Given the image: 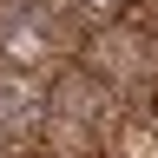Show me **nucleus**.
I'll use <instances>...</instances> for the list:
<instances>
[{
  "label": "nucleus",
  "mask_w": 158,
  "mask_h": 158,
  "mask_svg": "<svg viewBox=\"0 0 158 158\" xmlns=\"http://www.w3.org/2000/svg\"><path fill=\"white\" fill-rule=\"evenodd\" d=\"M0 7H40V0H0Z\"/></svg>",
  "instance_id": "423d86ee"
},
{
  "label": "nucleus",
  "mask_w": 158,
  "mask_h": 158,
  "mask_svg": "<svg viewBox=\"0 0 158 158\" xmlns=\"http://www.w3.org/2000/svg\"><path fill=\"white\" fill-rule=\"evenodd\" d=\"M112 132V86L92 79L79 59L53 66V99H46V138L40 152L53 158H92Z\"/></svg>",
  "instance_id": "f257e3e1"
},
{
  "label": "nucleus",
  "mask_w": 158,
  "mask_h": 158,
  "mask_svg": "<svg viewBox=\"0 0 158 158\" xmlns=\"http://www.w3.org/2000/svg\"><path fill=\"white\" fill-rule=\"evenodd\" d=\"M79 66L92 79H106L118 92L125 79H158V33H138L125 20H112V27H99L86 46H79Z\"/></svg>",
  "instance_id": "7ed1b4c3"
},
{
  "label": "nucleus",
  "mask_w": 158,
  "mask_h": 158,
  "mask_svg": "<svg viewBox=\"0 0 158 158\" xmlns=\"http://www.w3.org/2000/svg\"><path fill=\"white\" fill-rule=\"evenodd\" d=\"M27 158H53V152H27Z\"/></svg>",
  "instance_id": "0eeeda50"
},
{
  "label": "nucleus",
  "mask_w": 158,
  "mask_h": 158,
  "mask_svg": "<svg viewBox=\"0 0 158 158\" xmlns=\"http://www.w3.org/2000/svg\"><path fill=\"white\" fill-rule=\"evenodd\" d=\"M0 158H13V152H7V145H0Z\"/></svg>",
  "instance_id": "6e6552de"
},
{
  "label": "nucleus",
  "mask_w": 158,
  "mask_h": 158,
  "mask_svg": "<svg viewBox=\"0 0 158 158\" xmlns=\"http://www.w3.org/2000/svg\"><path fill=\"white\" fill-rule=\"evenodd\" d=\"M66 13H79V20H106V27H112V20L132 13V0H66Z\"/></svg>",
  "instance_id": "39448f33"
},
{
  "label": "nucleus",
  "mask_w": 158,
  "mask_h": 158,
  "mask_svg": "<svg viewBox=\"0 0 158 158\" xmlns=\"http://www.w3.org/2000/svg\"><path fill=\"white\" fill-rule=\"evenodd\" d=\"M79 13H59L53 0L40 7H0V66L13 73H46L79 59Z\"/></svg>",
  "instance_id": "f03ea898"
},
{
  "label": "nucleus",
  "mask_w": 158,
  "mask_h": 158,
  "mask_svg": "<svg viewBox=\"0 0 158 158\" xmlns=\"http://www.w3.org/2000/svg\"><path fill=\"white\" fill-rule=\"evenodd\" d=\"M46 99H53V73L0 66V145L13 158L40 152V138H46Z\"/></svg>",
  "instance_id": "20e7f679"
}]
</instances>
